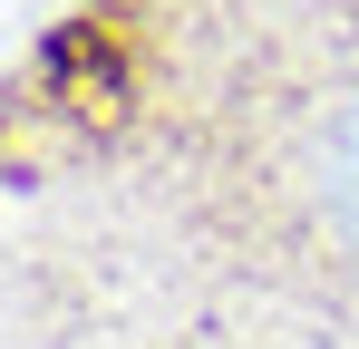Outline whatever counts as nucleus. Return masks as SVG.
I'll return each mask as SVG.
<instances>
[{
	"mask_svg": "<svg viewBox=\"0 0 359 349\" xmlns=\"http://www.w3.org/2000/svg\"><path fill=\"white\" fill-rule=\"evenodd\" d=\"M39 97H49L59 116H78V126H117L126 116V58H117V39H107L97 20L59 29L49 58H39Z\"/></svg>",
	"mask_w": 359,
	"mask_h": 349,
	"instance_id": "nucleus-1",
	"label": "nucleus"
},
{
	"mask_svg": "<svg viewBox=\"0 0 359 349\" xmlns=\"http://www.w3.org/2000/svg\"><path fill=\"white\" fill-rule=\"evenodd\" d=\"M340 194H350V214H359V116L340 126Z\"/></svg>",
	"mask_w": 359,
	"mask_h": 349,
	"instance_id": "nucleus-2",
	"label": "nucleus"
}]
</instances>
